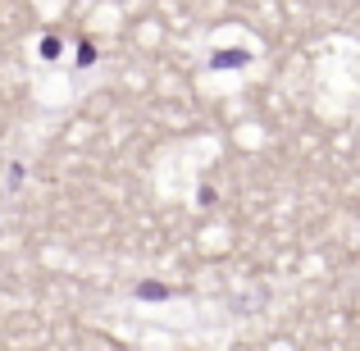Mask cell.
Listing matches in <instances>:
<instances>
[{"mask_svg": "<svg viewBox=\"0 0 360 351\" xmlns=\"http://www.w3.org/2000/svg\"><path fill=\"white\" fill-rule=\"evenodd\" d=\"M214 69H238V64H246V55L242 51H224V55H214Z\"/></svg>", "mask_w": 360, "mask_h": 351, "instance_id": "1", "label": "cell"}]
</instances>
